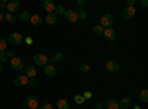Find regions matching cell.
I'll return each mask as SVG.
<instances>
[{
  "label": "cell",
  "mask_w": 148,
  "mask_h": 109,
  "mask_svg": "<svg viewBox=\"0 0 148 109\" xmlns=\"http://www.w3.org/2000/svg\"><path fill=\"white\" fill-rule=\"evenodd\" d=\"M22 41H24V37H22L19 32H12V34L9 35V43H10V44L16 46V44H21Z\"/></svg>",
  "instance_id": "52a82bcc"
},
{
  "label": "cell",
  "mask_w": 148,
  "mask_h": 109,
  "mask_svg": "<svg viewBox=\"0 0 148 109\" xmlns=\"http://www.w3.org/2000/svg\"><path fill=\"white\" fill-rule=\"evenodd\" d=\"M37 109H52V105L51 103H40Z\"/></svg>",
  "instance_id": "4dcf8cb0"
},
{
  "label": "cell",
  "mask_w": 148,
  "mask_h": 109,
  "mask_svg": "<svg viewBox=\"0 0 148 109\" xmlns=\"http://www.w3.org/2000/svg\"><path fill=\"white\" fill-rule=\"evenodd\" d=\"M47 25H53V24H56V21H58V16L53 14V12H51V14H47L46 15V18L43 19Z\"/></svg>",
  "instance_id": "5bb4252c"
},
{
  "label": "cell",
  "mask_w": 148,
  "mask_h": 109,
  "mask_svg": "<svg viewBox=\"0 0 148 109\" xmlns=\"http://www.w3.org/2000/svg\"><path fill=\"white\" fill-rule=\"evenodd\" d=\"M24 71H25V75H27L28 78H34L36 74H37V69H36V66H33V65L25 66V68H24Z\"/></svg>",
  "instance_id": "9a60e30c"
},
{
  "label": "cell",
  "mask_w": 148,
  "mask_h": 109,
  "mask_svg": "<svg viewBox=\"0 0 148 109\" xmlns=\"http://www.w3.org/2000/svg\"><path fill=\"white\" fill-rule=\"evenodd\" d=\"M133 109H141V108H139V106L136 105V106H133Z\"/></svg>",
  "instance_id": "ee69618b"
},
{
  "label": "cell",
  "mask_w": 148,
  "mask_h": 109,
  "mask_svg": "<svg viewBox=\"0 0 148 109\" xmlns=\"http://www.w3.org/2000/svg\"><path fill=\"white\" fill-rule=\"evenodd\" d=\"M0 71H3V64H0Z\"/></svg>",
  "instance_id": "7bdbcfd3"
},
{
  "label": "cell",
  "mask_w": 148,
  "mask_h": 109,
  "mask_svg": "<svg viewBox=\"0 0 148 109\" xmlns=\"http://www.w3.org/2000/svg\"><path fill=\"white\" fill-rule=\"evenodd\" d=\"M141 6L145 9V7H148V0H142V2H141Z\"/></svg>",
  "instance_id": "8d00e7d4"
},
{
  "label": "cell",
  "mask_w": 148,
  "mask_h": 109,
  "mask_svg": "<svg viewBox=\"0 0 148 109\" xmlns=\"http://www.w3.org/2000/svg\"><path fill=\"white\" fill-rule=\"evenodd\" d=\"M84 2H86V0H76V3H77L79 6H83V5H84Z\"/></svg>",
  "instance_id": "f35d334b"
},
{
  "label": "cell",
  "mask_w": 148,
  "mask_h": 109,
  "mask_svg": "<svg viewBox=\"0 0 148 109\" xmlns=\"http://www.w3.org/2000/svg\"><path fill=\"white\" fill-rule=\"evenodd\" d=\"M119 69H120V65H119V62H116V60H108V62L105 64V71H108V72L116 74Z\"/></svg>",
  "instance_id": "ba28073f"
},
{
  "label": "cell",
  "mask_w": 148,
  "mask_h": 109,
  "mask_svg": "<svg viewBox=\"0 0 148 109\" xmlns=\"http://www.w3.org/2000/svg\"><path fill=\"white\" fill-rule=\"evenodd\" d=\"M30 18H31V14L28 10H22L21 15H19V19L21 22H30Z\"/></svg>",
  "instance_id": "d6986e66"
},
{
  "label": "cell",
  "mask_w": 148,
  "mask_h": 109,
  "mask_svg": "<svg viewBox=\"0 0 148 109\" xmlns=\"http://www.w3.org/2000/svg\"><path fill=\"white\" fill-rule=\"evenodd\" d=\"M43 72H45V75H46V77L52 78V77L56 75V66L52 65V64H46V65L43 66Z\"/></svg>",
  "instance_id": "8992f818"
},
{
  "label": "cell",
  "mask_w": 148,
  "mask_h": 109,
  "mask_svg": "<svg viewBox=\"0 0 148 109\" xmlns=\"http://www.w3.org/2000/svg\"><path fill=\"white\" fill-rule=\"evenodd\" d=\"M64 18H65L68 22H76V21H79V19H77V12L73 10V9H68V10L64 12Z\"/></svg>",
  "instance_id": "9c48e42d"
},
{
  "label": "cell",
  "mask_w": 148,
  "mask_h": 109,
  "mask_svg": "<svg viewBox=\"0 0 148 109\" xmlns=\"http://www.w3.org/2000/svg\"><path fill=\"white\" fill-rule=\"evenodd\" d=\"M105 108L107 109H119V102L116 99H107L105 100Z\"/></svg>",
  "instance_id": "2e32d148"
},
{
  "label": "cell",
  "mask_w": 148,
  "mask_h": 109,
  "mask_svg": "<svg viewBox=\"0 0 148 109\" xmlns=\"http://www.w3.org/2000/svg\"><path fill=\"white\" fill-rule=\"evenodd\" d=\"M83 97H84V99H90V97H92V91H89V90L83 91Z\"/></svg>",
  "instance_id": "e575fe53"
},
{
  "label": "cell",
  "mask_w": 148,
  "mask_h": 109,
  "mask_svg": "<svg viewBox=\"0 0 148 109\" xmlns=\"http://www.w3.org/2000/svg\"><path fill=\"white\" fill-rule=\"evenodd\" d=\"M56 108L58 109H70V103H68L67 99H61V100H58Z\"/></svg>",
  "instance_id": "ffe728a7"
},
{
  "label": "cell",
  "mask_w": 148,
  "mask_h": 109,
  "mask_svg": "<svg viewBox=\"0 0 148 109\" xmlns=\"http://www.w3.org/2000/svg\"><path fill=\"white\" fill-rule=\"evenodd\" d=\"M5 6H6V5H3V3H2V2H0V9H3V7H5Z\"/></svg>",
  "instance_id": "b9f144b4"
},
{
  "label": "cell",
  "mask_w": 148,
  "mask_h": 109,
  "mask_svg": "<svg viewBox=\"0 0 148 109\" xmlns=\"http://www.w3.org/2000/svg\"><path fill=\"white\" fill-rule=\"evenodd\" d=\"M14 83H15V86H18V87L27 86V83H28V77H27L25 74H24V75H18V77H15Z\"/></svg>",
  "instance_id": "7c38bea8"
},
{
  "label": "cell",
  "mask_w": 148,
  "mask_h": 109,
  "mask_svg": "<svg viewBox=\"0 0 148 109\" xmlns=\"http://www.w3.org/2000/svg\"><path fill=\"white\" fill-rule=\"evenodd\" d=\"M84 97H83V94H76V96H74V102H76L77 105H83L84 103Z\"/></svg>",
  "instance_id": "cb8c5ba5"
},
{
  "label": "cell",
  "mask_w": 148,
  "mask_h": 109,
  "mask_svg": "<svg viewBox=\"0 0 148 109\" xmlns=\"http://www.w3.org/2000/svg\"><path fill=\"white\" fill-rule=\"evenodd\" d=\"M3 19H5V15H3V14H2V12H0V22H2V21H3Z\"/></svg>",
  "instance_id": "60d3db41"
},
{
  "label": "cell",
  "mask_w": 148,
  "mask_h": 109,
  "mask_svg": "<svg viewBox=\"0 0 148 109\" xmlns=\"http://www.w3.org/2000/svg\"><path fill=\"white\" fill-rule=\"evenodd\" d=\"M25 103L28 105L30 109H37V108H39V105H40V103H39V97H37V96H34V94L27 96Z\"/></svg>",
  "instance_id": "277c9868"
},
{
  "label": "cell",
  "mask_w": 148,
  "mask_h": 109,
  "mask_svg": "<svg viewBox=\"0 0 148 109\" xmlns=\"http://www.w3.org/2000/svg\"><path fill=\"white\" fill-rule=\"evenodd\" d=\"M79 69H80V72H89L90 71V66L88 65V64H80V66H79Z\"/></svg>",
  "instance_id": "4316f807"
},
{
  "label": "cell",
  "mask_w": 148,
  "mask_h": 109,
  "mask_svg": "<svg viewBox=\"0 0 148 109\" xmlns=\"http://www.w3.org/2000/svg\"><path fill=\"white\" fill-rule=\"evenodd\" d=\"M92 31H93V34H95V35H102L104 28H102L101 25H95V27L92 28Z\"/></svg>",
  "instance_id": "603a6c76"
},
{
  "label": "cell",
  "mask_w": 148,
  "mask_h": 109,
  "mask_svg": "<svg viewBox=\"0 0 148 109\" xmlns=\"http://www.w3.org/2000/svg\"><path fill=\"white\" fill-rule=\"evenodd\" d=\"M5 21H8L9 24H12V22L16 21V18H15L14 14H9V12H8V15H5Z\"/></svg>",
  "instance_id": "484cf974"
},
{
  "label": "cell",
  "mask_w": 148,
  "mask_h": 109,
  "mask_svg": "<svg viewBox=\"0 0 148 109\" xmlns=\"http://www.w3.org/2000/svg\"><path fill=\"white\" fill-rule=\"evenodd\" d=\"M30 22L33 24V25L39 27V25H42V24H43V18H42L40 15H31V18H30Z\"/></svg>",
  "instance_id": "e0dca14e"
},
{
  "label": "cell",
  "mask_w": 148,
  "mask_h": 109,
  "mask_svg": "<svg viewBox=\"0 0 148 109\" xmlns=\"http://www.w3.org/2000/svg\"><path fill=\"white\" fill-rule=\"evenodd\" d=\"M119 109H121V108H119Z\"/></svg>",
  "instance_id": "f6af8a7d"
},
{
  "label": "cell",
  "mask_w": 148,
  "mask_h": 109,
  "mask_svg": "<svg viewBox=\"0 0 148 109\" xmlns=\"http://www.w3.org/2000/svg\"><path fill=\"white\" fill-rule=\"evenodd\" d=\"M6 49H8L6 40H5V39H0V52H2V50H6Z\"/></svg>",
  "instance_id": "f546056e"
},
{
  "label": "cell",
  "mask_w": 148,
  "mask_h": 109,
  "mask_svg": "<svg viewBox=\"0 0 148 109\" xmlns=\"http://www.w3.org/2000/svg\"><path fill=\"white\" fill-rule=\"evenodd\" d=\"M64 12H65V7L64 6H55V9H53V14L56 15V16H59V15H64Z\"/></svg>",
  "instance_id": "7402d4cb"
},
{
  "label": "cell",
  "mask_w": 148,
  "mask_h": 109,
  "mask_svg": "<svg viewBox=\"0 0 148 109\" xmlns=\"http://www.w3.org/2000/svg\"><path fill=\"white\" fill-rule=\"evenodd\" d=\"M102 35L105 37V40H108L110 43L111 41H114L116 40V30L113 28V27H110V28H104V32H102Z\"/></svg>",
  "instance_id": "5b68a950"
},
{
  "label": "cell",
  "mask_w": 148,
  "mask_h": 109,
  "mask_svg": "<svg viewBox=\"0 0 148 109\" xmlns=\"http://www.w3.org/2000/svg\"><path fill=\"white\" fill-rule=\"evenodd\" d=\"M86 18H88V14H86V10H79L77 12V19H80V21H84Z\"/></svg>",
  "instance_id": "d4e9b609"
},
{
  "label": "cell",
  "mask_w": 148,
  "mask_h": 109,
  "mask_svg": "<svg viewBox=\"0 0 148 109\" xmlns=\"http://www.w3.org/2000/svg\"><path fill=\"white\" fill-rule=\"evenodd\" d=\"M135 3H136V0H127V6L129 7H135Z\"/></svg>",
  "instance_id": "d590c367"
},
{
  "label": "cell",
  "mask_w": 148,
  "mask_h": 109,
  "mask_svg": "<svg viewBox=\"0 0 148 109\" xmlns=\"http://www.w3.org/2000/svg\"><path fill=\"white\" fill-rule=\"evenodd\" d=\"M5 7L8 9L9 14H14V12H16V10L21 7V5H19V2H16V0H10V2H9Z\"/></svg>",
  "instance_id": "8fae6325"
},
{
  "label": "cell",
  "mask_w": 148,
  "mask_h": 109,
  "mask_svg": "<svg viewBox=\"0 0 148 109\" xmlns=\"http://www.w3.org/2000/svg\"><path fill=\"white\" fill-rule=\"evenodd\" d=\"M33 62H34L36 65H39V66H45V65L49 62V59H47V56H46L45 53H36V55L33 56Z\"/></svg>",
  "instance_id": "7a4b0ae2"
},
{
  "label": "cell",
  "mask_w": 148,
  "mask_h": 109,
  "mask_svg": "<svg viewBox=\"0 0 148 109\" xmlns=\"http://www.w3.org/2000/svg\"><path fill=\"white\" fill-rule=\"evenodd\" d=\"M27 84H28V86L33 89V87H36V86H37V81H36L34 78H28V83H27Z\"/></svg>",
  "instance_id": "1f68e13d"
},
{
  "label": "cell",
  "mask_w": 148,
  "mask_h": 109,
  "mask_svg": "<svg viewBox=\"0 0 148 109\" xmlns=\"http://www.w3.org/2000/svg\"><path fill=\"white\" fill-rule=\"evenodd\" d=\"M135 15H136V10H135V7H125V10H123V14H121V16H123V19H132Z\"/></svg>",
  "instance_id": "30bf717a"
},
{
  "label": "cell",
  "mask_w": 148,
  "mask_h": 109,
  "mask_svg": "<svg viewBox=\"0 0 148 109\" xmlns=\"http://www.w3.org/2000/svg\"><path fill=\"white\" fill-rule=\"evenodd\" d=\"M130 105H132V100H130L129 97H123V99L119 102V108H121V109H127Z\"/></svg>",
  "instance_id": "ac0fdd59"
},
{
  "label": "cell",
  "mask_w": 148,
  "mask_h": 109,
  "mask_svg": "<svg viewBox=\"0 0 148 109\" xmlns=\"http://www.w3.org/2000/svg\"><path fill=\"white\" fill-rule=\"evenodd\" d=\"M6 55H8V58H14V56H16V52H15L14 49H9V50L6 52Z\"/></svg>",
  "instance_id": "d6a6232c"
},
{
  "label": "cell",
  "mask_w": 148,
  "mask_h": 109,
  "mask_svg": "<svg viewBox=\"0 0 148 109\" xmlns=\"http://www.w3.org/2000/svg\"><path fill=\"white\" fill-rule=\"evenodd\" d=\"M10 66L14 71H22L24 68V62H22V59L18 58V56H14V58H10Z\"/></svg>",
  "instance_id": "3957f363"
},
{
  "label": "cell",
  "mask_w": 148,
  "mask_h": 109,
  "mask_svg": "<svg viewBox=\"0 0 148 109\" xmlns=\"http://www.w3.org/2000/svg\"><path fill=\"white\" fill-rule=\"evenodd\" d=\"M0 2H2V3H3V5H8V3H9V2H10V0H0Z\"/></svg>",
  "instance_id": "ab89813d"
},
{
  "label": "cell",
  "mask_w": 148,
  "mask_h": 109,
  "mask_svg": "<svg viewBox=\"0 0 148 109\" xmlns=\"http://www.w3.org/2000/svg\"><path fill=\"white\" fill-rule=\"evenodd\" d=\"M64 59V55L61 53V52H58L55 56H53V59H52V65H53V62H59V60H62Z\"/></svg>",
  "instance_id": "83f0119b"
},
{
  "label": "cell",
  "mask_w": 148,
  "mask_h": 109,
  "mask_svg": "<svg viewBox=\"0 0 148 109\" xmlns=\"http://www.w3.org/2000/svg\"><path fill=\"white\" fill-rule=\"evenodd\" d=\"M9 58H8V55H6V50H2L0 52V64H3V62H6Z\"/></svg>",
  "instance_id": "f1b7e54d"
},
{
  "label": "cell",
  "mask_w": 148,
  "mask_h": 109,
  "mask_svg": "<svg viewBox=\"0 0 148 109\" xmlns=\"http://www.w3.org/2000/svg\"><path fill=\"white\" fill-rule=\"evenodd\" d=\"M24 43H25V44H28V46H31V44H33V37H31V35L25 37V39H24Z\"/></svg>",
  "instance_id": "836d02e7"
},
{
  "label": "cell",
  "mask_w": 148,
  "mask_h": 109,
  "mask_svg": "<svg viewBox=\"0 0 148 109\" xmlns=\"http://www.w3.org/2000/svg\"><path fill=\"white\" fill-rule=\"evenodd\" d=\"M113 24H114V16L111 14H104L101 16V24L99 25L102 28H110V27H113Z\"/></svg>",
  "instance_id": "6da1fadb"
},
{
  "label": "cell",
  "mask_w": 148,
  "mask_h": 109,
  "mask_svg": "<svg viewBox=\"0 0 148 109\" xmlns=\"http://www.w3.org/2000/svg\"><path fill=\"white\" fill-rule=\"evenodd\" d=\"M102 108H104V103H102V102H98V103H96V108H95V109H102Z\"/></svg>",
  "instance_id": "74e56055"
},
{
  "label": "cell",
  "mask_w": 148,
  "mask_h": 109,
  "mask_svg": "<svg viewBox=\"0 0 148 109\" xmlns=\"http://www.w3.org/2000/svg\"><path fill=\"white\" fill-rule=\"evenodd\" d=\"M42 7L47 12V14H51V12H53V9H55V3L52 2V0H43Z\"/></svg>",
  "instance_id": "4fadbf2b"
},
{
  "label": "cell",
  "mask_w": 148,
  "mask_h": 109,
  "mask_svg": "<svg viewBox=\"0 0 148 109\" xmlns=\"http://www.w3.org/2000/svg\"><path fill=\"white\" fill-rule=\"evenodd\" d=\"M139 100H141V102H148V90H147V89L141 90V93H139Z\"/></svg>",
  "instance_id": "44dd1931"
}]
</instances>
